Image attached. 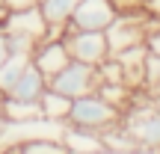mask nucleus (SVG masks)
Segmentation results:
<instances>
[{
	"label": "nucleus",
	"mask_w": 160,
	"mask_h": 154,
	"mask_svg": "<svg viewBox=\"0 0 160 154\" xmlns=\"http://www.w3.org/2000/svg\"><path fill=\"white\" fill-rule=\"evenodd\" d=\"M122 122V110L113 107L110 101H104L98 92H89V95H80L71 104V113H68V125L74 127H86V131H110Z\"/></svg>",
	"instance_id": "1"
},
{
	"label": "nucleus",
	"mask_w": 160,
	"mask_h": 154,
	"mask_svg": "<svg viewBox=\"0 0 160 154\" xmlns=\"http://www.w3.org/2000/svg\"><path fill=\"white\" fill-rule=\"evenodd\" d=\"M6 57H9V47H6V33L0 30V62H3Z\"/></svg>",
	"instance_id": "21"
},
{
	"label": "nucleus",
	"mask_w": 160,
	"mask_h": 154,
	"mask_svg": "<svg viewBox=\"0 0 160 154\" xmlns=\"http://www.w3.org/2000/svg\"><path fill=\"white\" fill-rule=\"evenodd\" d=\"M119 15L116 0H80L65 30H107Z\"/></svg>",
	"instance_id": "5"
},
{
	"label": "nucleus",
	"mask_w": 160,
	"mask_h": 154,
	"mask_svg": "<svg viewBox=\"0 0 160 154\" xmlns=\"http://www.w3.org/2000/svg\"><path fill=\"white\" fill-rule=\"evenodd\" d=\"M3 125H6V116H3V113H0V131H3Z\"/></svg>",
	"instance_id": "24"
},
{
	"label": "nucleus",
	"mask_w": 160,
	"mask_h": 154,
	"mask_svg": "<svg viewBox=\"0 0 160 154\" xmlns=\"http://www.w3.org/2000/svg\"><path fill=\"white\" fill-rule=\"evenodd\" d=\"M36 45H39V42H36L33 36H24V33H6V47H9V53H24V57H33Z\"/></svg>",
	"instance_id": "17"
},
{
	"label": "nucleus",
	"mask_w": 160,
	"mask_h": 154,
	"mask_svg": "<svg viewBox=\"0 0 160 154\" xmlns=\"http://www.w3.org/2000/svg\"><path fill=\"white\" fill-rule=\"evenodd\" d=\"M3 33H24V36H33L36 42L48 39V21L42 15L39 6H27V9H12L9 18L3 21Z\"/></svg>",
	"instance_id": "6"
},
{
	"label": "nucleus",
	"mask_w": 160,
	"mask_h": 154,
	"mask_svg": "<svg viewBox=\"0 0 160 154\" xmlns=\"http://www.w3.org/2000/svg\"><path fill=\"white\" fill-rule=\"evenodd\" d=\"M62 42H65L68 57L86 65H101L110 57V45H107L104 30H65Z\"/></svg>",
	"instance_id": "2"
},
{
	"label": "nucleus",
	"mask_w": 160,
	"mask_h": 154,
	"mask_svg": "<svg viewBox=\"0 0 160 154\" xmlns=\"http://www.w3.org/2000/svg\"><path fill=\"white\" fill-rule=\"evenodd\" d=\"M3 101H6V95H3V92H0V113H3Z\"/></svg>",
	"instance_id": "23"
},
{
	"label": "nucleus",
	"mask_w": 160,
	"mask_h": 154,
	"mask_svg": "<svg viewBox=\"0 0 160 154\" xmlns=\"http://www.w3.org/2000/svg\"><path fill=\"white\" fill-rule=\"evenodd\" d=\"M9 9H27V6H39V0H6Z\"/></svg>",
	"instance_id": "20"
},
{
	"label": "nucleus",
	"mask_w": 160,
	"mask_h": 154,
	"mask_svg": "<svg viewBox=\"0 0 160 154\" xmlns=\"http://www.w3.org/2000/svg\"><path fill=\"white\" fill-rule=\"evenodd\" d=\"M62 145H65V151H74V154L107 151V148H104V137L98 131H86V127H74V125H65Z\"/></svg>",
	"instance_id": "8"
},
{
	"label": "nucleus",
	"mask_w": 160,
	"mask_h": 154,
	"mask_svg": "<svg viewBox=\"0 0 160 154\" xmlns=\"http://www.w3.org/2000/svg\"><path fill=\"white\" fill-rule=\"evenodd\" d=\"M98 83H101V77H98V65H86V62H77V59H71L62 71H57V74L48 80L51 89L62 92V95H68V98L89 95V92L98 89Z\"/></svg>",
	"instance_id": "4"
},
{
	"label": "nucleus",
	"mask_w": 160,
	"mask_h": 154,
	"mask_svg": "<svg viewBox=\"0 0 160 154\" xmlns=\"http://www.w3.org/2000/svg\"><path fill=\"white\" fill-rule=\"evenodd\" d=\"M154 104H157V110H160V98H154Z\"/></svg>",
	"instance_id": "25"
},
{
	"label": "nucleus",
	"mask_w": 160,
	"mask_h": 154,
	"mask_svg": "<svg viewBox=\"0 0 160 154\" xmlns=\"http://www.w3.org/2000/svg\"><path fill=\"white\" fill-rule=\"evenodd\" d=\"M9 3H6V0H0V27H3V21H6V18H9Z\"/></svg>",
	"instance_id": "22"
},
{
	"label": "nucleus",
	"mask_w": 160,
	"mask_h": 154,
	"mask_svg": "<svg viewBox=\"0 0 160 154\" xmlns=\"http://www.w3.org/2000/svg\"><path fill=\"white\" fill-rule=\"evenodd\" d=\"M142 92H148L151 101H154V98H160V57H154V53H148V57H145Z\"/></svg>",
	"instance_id": "15"
},
{
	"label": "nucleus",
	"mask_w": 160,
	"mask_h": 154,
	"mask_svg": "<svg viewBox=\"0 0 160 154\" xmlns=\"http://www.w3.org/2000/svg\"><path fill=\"white\" fill-rule=\"evenodd\" d=\"M27 65H30V57H24V53H9L0 62V92L3 95H9V89L18 83V77L24 74Z\"/></svg>",
	"instance_id": "12"
},
{
	"label": "nucleus",
	"mask_w": 160,
	"mask_h": 154,
	"mask_svg": "<svg viewBox=\"0 0 160 154\" xmlns=\"http://www.w3.org/2000/svg\"><path fill=\"white\" fill-rule=\"evenodd\" d=\"M145 47H148V53L160 57V27H157V30H151V33L145 36Z\"/></svg>",
	"instance_id": "18"
},
{
	"label": "nucleus",
	"mask_w": 160,
	"mask_h": 154,
	"mask_svg": "<svg viewBox=\"0 0 160 154\" xmlns=\"http://www.w3.org/2000/svg\"><path fill=\"white\" fill-rule=\"evenodd\" d=\"M3 116L9 122H24V119H36V116H42V107H39V101H18V98L6 95Z\"/></svg>",
	"instance_id": "14"
},
{
	"label": "nucleus",
	"mask_w": 160,
	"mask_h": 154,
	"mask_svg": "<svg viewBox=\"0 0 160 154\" xmlns=\"http://www.w3.org/2000/svg\"><path fill=\"white\" fill-rule=\"evenodd\" d=\"M45 89H48V77L42 74L33 65V59H30V65L24 68V74L18 77V83L9 89V98H18V101H39V98L45 95Z\"/></svg>",
	"instance_id": "9"
},
{
	"label": "nucleus",
	"mask_w": 160,
	"mask_h": 154,
	"mask_svg": "<svg viewBox=\"0 0 160 154\" xmlns=\"http://www.w3.org/2000/svg\"><path fill=\"white\" fill-rule=\"evenodd\" d=\"M80 0H39V9L45 15L48 27H68Z\"/></svg>",
	"instance_id": "11"
},
{
	"label": "nucleus",
	"mask_w": 160,
	"mask_h": 154,
	"mask_svg": "<svg viewBox=\"0 0 160 154\" xmlns=\"http://www.w3.org/2000/svg\"><path fill=\"white\" fill-rule=\"evenodd\" d=\"M15 151H21V154H65V145L59 139H30V142L18 145Z\"/></svg>",
	"instance_id": "16"
},
{
	"label": "nucleus",
	"mask_w": 160,
	"mask_h": 154,
	"mask_svg": "<svg viewBox=\"0 0 160 154\" xmlns=\"http://www.w3.org/2000/svg\"><path fill=\"white\" fill-rule=\"evenodd\" d=\"M107 36L110 53L128 51V47L145 45V12H119V15L110 21V27L104 30Z\"/></svg>",
	"instance_id": "3"
},
{
	"label": "nucleus",
	"mask_w": 160,
	"mask_h": 154,
	"mask_svg": "<svg viewBox=\"0 0 160 154\" xmlns=\"http://www.w3.org/2000/svg\"><path fill=\"white\" fill-rule=\"evenodd\" d=\"M71 104H74V98L62 95V92L51 89L48 86L45 95L39 98V107H42V116L45 119H53V122H68V113H71Z\"/></svg>",
	"instance_id": "10"
},
{
	"label": "nucleus",
	"mask_w": 160,
	"mask_h": 154,
	"mask_svg": "<svg viewBox=\"0 0 160 154\" xmlns=\"http://www.w3.org/2000/svg\"><path fill=\"white\" fill-rule=\"evenodd\" d=\"M30 59H33V65L48 80L71 62V57H68V51H65V42L62 39H42L39 45H36V51H33V57H30Z\"/></svg>",
	"instance_id": "7"
},
{
	"label": "nucleus",
	"mask_w": 160,
	"mask_h": 154,
	"mask_svg": "<svg viewBox=\"0 0 160 154\" xmlns=\"http://www.w3.org/2000/svg\"><path fill=\"white\" fill-rule=\"evenodd\" d=\"M95 92L104 98V101H110L113 107H119L122 113L133 104V95H137V89H131L128 83H98Z\"/></svg>",
	"instance_id": "13"
},
{
	"label": "nucleus",
	"mask_w": 160,
	"mask_h": 154,
	"mask_svg": "<svg viewBox=\"0 0 160 154\" xmlns=\"http://www.w3.org/2000/svg\"><path fill=\"white\" fill-rule=\"evenodd\" d=\"M139 9L151 18H160V0H139Z\"/></svg>",
	"instance_id": "19"
}]
</instances>
